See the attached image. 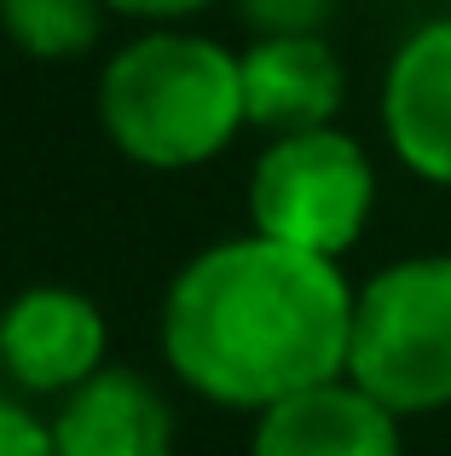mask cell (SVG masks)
<instances>
[{
    "label": "cell",
    "instance_id": "8992f818",
    "mask_svg": "<svg viewBox=\"0 0 451 456\" xmlns=\"http://www.w3.org/2000/svg\"><path fill=\"white\" fill-rule=\"evenodd\" d=\"M382 134L406 174L451 191V18L411 29L388 58Z\"/></svg>",
    "mask_w": 451,
    "mask_h": 456
},
{
    "label": "cell",
    "instance_id": "52a82bcc",
    "mask_svg": "<svg viewBox=\"0 0 451 456\" xmlns=\"http://www.w3.org/2000/svg\"><path fill=\"white\" fill-rule=\"evenodd\" d=\"M237 64H243V116L266 139L336 127L348 69L324 35H255Z\"/></svg>",
    "mask_w": 451,
    "mask_h": 456
},
{
    "label": "cell",
    "instance_id": "9c48e42d",
    "mask_svg": "<svg viewBox=\"0 0 451 456\" xmlns=\"http://www.w3.org/2000/svg\"><path fill=\"white\" fill-rule=\"evenodd\" d=\"M53 445L58 456H168L174 451V411L139 370L104 364L93 381L58 399Z\"/></svg>",
    "mask_w": 451,
    "mask_h": 456
},
{
    "label": "cell",
    "instance_id": "ba28073f",
    "mask_svg": "<svg viewBox=\"0 0 451 456\" xmlns=\"http://www.w3.org/2000/svg\"><path fill=\"white\" fill-rule=\"evenodd\" d=\"M249 456H406V434L388 404L336 376L266 404L249 434Z\"/></svg>",
    "mask_w": 451,
    "mask_h": 456
},
{
    "label": "cell",
    "instance_id": "30bf717a",
    "mask_svg": "<svg viewBox=\"0 0 451 456\" xmlns=\"http://www.w3.org/2000/svg\"><path fill=\"white\" fill-rule=\"evenodd\" d=\"M104 0H0V35L35 64L87 58L104 35Z\"/></svg>",
    "mask_w": 451,
    "mask_h": 456
},
{
    "label": "cell",
    "instance_id": "7a4b0ae2",
    "mask_svg": "<svg viewBox=\"0 0 451 456\" xmlns=\"http://www.w3.org/2000/svg\"><path fill=\"white\" fill-rule=\"evenodd\" d=\"M99 127L127 162L151 174L203 167L249 127L243 64L232 46L185 23L145 29L104 58Z\"/></svg>",
    "mask_w": 451,
    "mask_h": 456
},
{
    "label": "cell",
    "instance_id": "8fae6325",
    "mask_svg": "<svg viewBox=\"0 0 451 456\" xmlns=\"http://www.w3.org/2000/svg\"><path fill=\"white\" fill-rule=\"evenodd\" d=\"M255 35H324L336 0H232Z\"/></svg>",
    "mask_w": 451,
    "mask_h": 456
},
{
    "label": "cell",
    "instance_id": "6da1fadb",
    "mask_svg": "<svg viewBox=\"0 0 451 456\" xmlns=\"http://www.w3.org/2000/svg\"><path fill=\"white\" fill-rule=\"evenodd\" d=\"M353 283L341 260L226 237L192 255L162 295V358L220 411H266L301 387L348 376Z\"/></svg>",
    "mask_w": 451,
    "mask_h": 456
},
{
    "label": "cell",
    "instance_id": "4fadbf2b",
    "mask_svg": "<svg viewBox=\"0 0 451 456\" xmlns=\"http://www.w3.org/2000/svg\"><path fill=\"white\" fill-rule=\"evenodd\" d=\"M104 6H111L116 18H134V23H151V29H162V23H185L192 12L215 6V0H104Z\"/></svg>",
    "mask_w": 451,
    "mask_h": 456
},
{
    "label": "cell",
    "instance_id": "3957f363",
    "mask_svg": "<svg viewBox=\"0 0 451 456\" xmlns=\"http://www.w3.org/2000/svg\"><path fill=\"white\" fill-rule=\"evenodd\" d=\"M348 381L411 416L451 411V255H406L353 289Z\"/></svg>",
    "mask_w": 451,
    "mask_h": 456
},
{
    "label": "cell",
    "instance_id": "277c9868",
    "mask_svg": "<svg viewBox=\"0 0 451 456\" xmlns=\"http://www.w3.org/2000/svg\"><path fill=\"white\" fill-rule=\"evenodd\" d=\"M376 208L371 151L341 127L266 139L249 167V225L272 243L341 260Z\"/></svg>",
    "mask_w": 451,
    "mask_h": 456
},
{
    "label": "cell",
    "instance_id": "5b68a950",
    "mask_svg": "<svg viewBox=\"0 0 451 456\" xmlns=\"http://www.w3.org/2000/svg\"><path fill=\"white\" fill-rule=\"evenodd\" d=\"M111 330L93 295L35 283L0 306V376L35 399H64L111 364Z\"/></svg>",
    "mask_w": 451,
    "mask_h": 456
},
{
    "label": "cell",
    "instance_id": "7c38bea8",
    "mask_svg": "<svg viewBox=\"0 0 451 456\" xmlns=\"http://www.w3.org/2000/svg\"><path fill=\"white\" fill-rule=\"evenodd\" d=\"M0 456H58L53 422L18 404L12 393H0Z\"/></svg>",
    "mask_w": 451,
    "mask_h": 456
}]
</instances>
